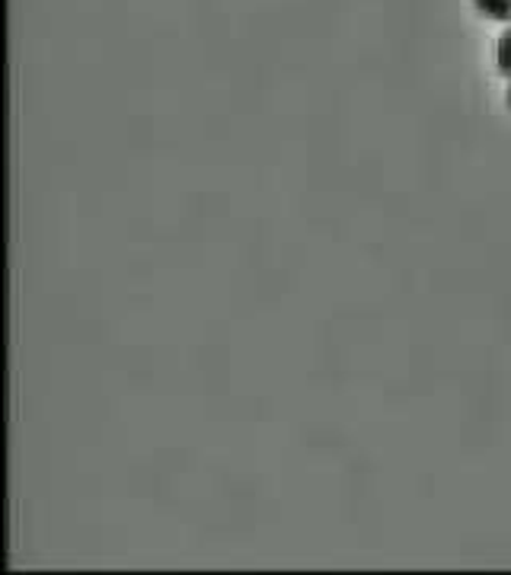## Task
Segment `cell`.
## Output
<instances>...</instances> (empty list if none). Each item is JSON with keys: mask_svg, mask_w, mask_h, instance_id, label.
Instances as JSON below:
<instances>
[{"mask_svg": "<svg viewBox=\"0 0 511 575\" xmlns=\"http://www.w3.org/2000/svg\"><path fill=\"white\" fill-rule=\"evenodd\" d=\"M495 68L505 80H511V27L499 32V42H495Z\"/></svg>", "mask_w": 511, "mask_h": 575, "instance_id": "2", "label": "cell"}, {"mask_svg": "<svg viewBox=\"0 0 511 575\" xmlns=\"http://www.w3.org/2000/svg\"><path fill=\"white\" fill-rule=\"evenodd\" d=\"M473 10L492 20V23H502V27H511V0H470Z\"/></svg>", "mask_w": 511, "mask_h": 575, "instance_id": "1", "label": "cell"}, {"mask_svg": "<svg viewBox=\"0 0 511 575\" xmlns=\"http://www.w3.org/2000/svg\"><path fill=\"white\" fill-rule=\"evenodd\" d=\"M505 109L511 112V80H509V93H505Z\"/></svg>", "mask_w": 511, "mask_h": 575, "instance_id": "3", "label": "cell"}]
</instances>
